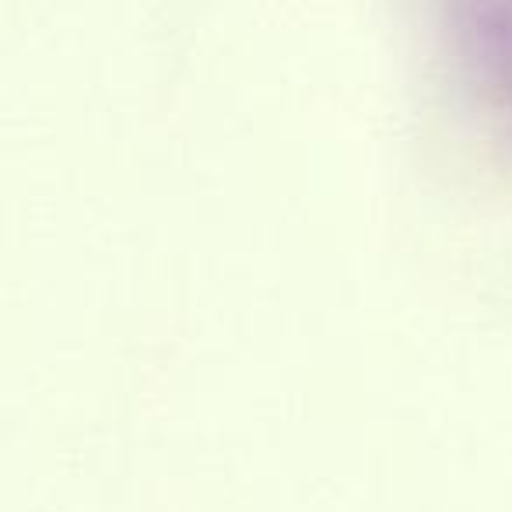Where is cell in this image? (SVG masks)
<instances>
[{"label": "cell", "mask_w": 512, "mask_h": 512, "mask_svg": "<svg viewBox=\"0 0 512 512\" xmlns=\"http://www.w3.org/2000/svg\"><path fill=\"white\" fill-rule=\"evenodd\" d=\"M474 29L491 57V67L502 74L512 95V0H474Z\"/></svg>", "instance_id": "1"}]
</instances>
